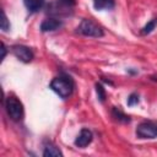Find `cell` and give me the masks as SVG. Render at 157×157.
<instances>
[{"mask_svg":"<svg viewBox=\"0 0 157 157\" xmlns=\"http://www.w3.org/2000/svg\"><path fill=\"white\" fill-rule=\"evenodd\" d=\"M50 88L61 98H67L74 91V81L67 75H60L52 80Z\"/></svg>","mask_w":157,"mask_h":157,"instance_id":"obj_1","label":"cell"},{"mask_svg":"<svg viewBox=\"0 0 157 157\" xmlns=\"http://www.w3.org/2000/svg\"><path fill=\"white\" fill-rule=\"evenodd\" d=\"M5 109H6L7 115L15 121H18V120H21L23 118V114H25L23 104L16 97L9 96L5 99Z\"/></svg>","mask_w":157,"mask_h":157,"instance_id":"obj_2","label":"cell"},{"mask_svg":"<svg viewBox=\"0 0 157 157\" xmlns=\"http://www.w3.org/2000/svg\"><path fill=\"white\" fill-rule=\"evenodd\" d=\"M77 32L83 36L94 37V38H101L104 36L102 27H99L96 22H93L92 20H88V18H85L81 21V23L77 27Z\"/></svg>","mask_w":157,"mask_h":157,"instance_id":"obj_3","label":"cell"},{"mask_svg":"<svg viewBox=\"0 0 157 157\" xmlns=\"http://www.w3.org/2000/svg\"><path fill=\"white\" fill-rule=\"evenodd\" d=\"M136 136L139 139H155L157 137V123L142 121L136 128Z\"/></svg>","mask_w":157,"mask_h":157,"instance_id":"obj_4","label":"cell"},{"mask_svg":"<svg viewBox=\"0 0 157 157\" xmlns=\"http://www.w3.org/2000/svg\"><path fill=\"white\" fill-rule=\"evenodd\" d=\"M11 52H12V54H13L18 60H21V61H23V63H29V61H32L33 58H34V54H33L32 49L28 48V47H26V45H22V44H16V45H13V47L11 48Z\"/></svg>","mask_w":157,"mask_h":157,"instance_id":"obj_5","label":"cell"},{"mask_svg":"<svg viewBox=\"0 0 157 157\" xmlns=\"http://www.w3.org/2000/svg\"><path fill=\"white\" fill-rule=\"evenodd\" d=\"M92 140H93L92 131L88 129H82L75 140V145L77 147H86L87 145H90L92 142Z\"/></svg>","mask_w":157,"mask_h":157,"instance_id":"obj_6","label":"cell"},{"mask_svg":"<svg viewBox=\"0 0 157 157\" xmlns=\"http://www.w3.org/2000/svg\"><path fill=\"white\" fill-rule=\"evenodd\" d=\"M63 26V22L58 18H47L40 23V31L42 32H53L59 29Z\"/></svg>","mask_w":157,"mask_h":157,"instance_id":"obj_7","label":"cell"},{"mask_svg":"<svg viewBox=\"0 0 157 157\" xmlns=\"http://www.w3.org/2000/svg\"><path fill=\"white\" fill-rule=\"evenodd\" d=\"M23 2L29 12H37L43 7L45 0H23Z\"/></svg>","mask_w":157,"mask_h":157,"instance_id":"obj_8","label":"cell"},{"mask_svg":"<svg viewBox=\"0 0 157 157\" xmlns=\"http://www.w3.org/2000/svg\"><path fill=\"white\" fill-rule=\"evenodd\" d=\"M112 117L117 120V121H119V123H130V117L129 115H126L123 110H120L119 108H117V107H113L112 108Z\"/></svg>","mask_w":157,"mask_h":157,"instance_id":"obj_9","label":"cell"},{"mask_svg":"<svg viewBox=\"0 0 157 157\" xmlns=\"http://www.w3.org/2000/svg\"><path fill=\"white\" fill-rule=\"evenodd\" d=\"M43 156L44 157H63V152L55 146V145H47L44 147V151H43Z\"/></svg>","mask_w":157,"mask_h":157,"instance_id":"obj_10","label":"cell"},{"mask_svg":"<svg viewBox=\"0 0 157 157\" xmlns=\"http://www.w3.org/2000/svg\"><path fill=\"white\" fill-rule=\"evenodd\" d=\"M115 5L114 0H93V6L96 10H110Z\"/></svg>","mask_w":157,"mask_h":157,"instance_id":"obj_11","label":"cell"},{"mask_svg":"<svg viewBox=\"0 0 157 157\" xmlns=\"http://www.w3.org/2000/svg\"><path fill=\"white\" fill-rule=\"evenodd\" d=\"M156 26H157V18L151 20L150 22H147V23L144 26V28L141 29V34H148V33H151V32L156 28Z\"/></svg>","mask_w":157,"mask_h":157,"instance_id":"obj_12","label":"cell"},{"mask_svg":"<svg viewBox=\"0 0 157 157\" xmlns=\"http://www.w3.org/2000/svg\"><path fill=\"white\" fill-rule=\"evenodd\" d=\"M96 93H97V98L101 103H103L105 101V90L101 83H96Z\"/></svg>","mask_w":157,"mask_h":157,"instance_id":"obj_13","label":"cell"},{"mask_svg":"<svg viewBox=\"0 0 157 157\" xmlns=\"http://www.w3.org/2000/svg\"><path fill=\"white\" fill-rule=\"evenodd\" d=\"M1 23H0V27H1V29L4 31V32H6V31H9L10 29V22H9V20H7V16H6V13H5V11H1Z\"/></svg>","mask_w":157,"mask_h":157,"instance_id":"obj_14","label":"cell"},{"mask_svg":"<svg viewBox=\"0 0 157 157\" xmlns=\"http://www.w3.org/2000/svg\"><path fill=\"white\" fill-rule=\"evenodd\" d=\"M139 102H140V98H139V94H137V93H131V94L128 97V101H126V103H128L129 107L136 105Z\"/></svg>","mask_w":157,"mask_h":157,"instance_id":"obj_15","label":"cell"},{"mask_svg":"<svg viewBox=\"0 0 157 157\" xmlns=\"http://www.w3.org/2000/svg\"><path fill=\"white\" fill-rule=\"evenodd\" d=\"M58 1L60 4H63L64 6L69 7V9H71V7H74L76 5V0H58Z\"/></svg>","mask_w":157,"mask_h":157,"instance_id":"obj_16","label":"cell"},{"mask_svg":"<svg viewBox=\"0 0 157 157\" xmlns=\"http://www.w3.org/2000/svg\"><path fill=\"white\" fill-rule=\"evenodd\" d=\"M6 52H7V50H6V47H5V44L2 43V44H1V53H2V54H1V60L5 59V56H6Z\"/></svg>","mask_w":157,"mask_h":157,"instance_id":"obj_17","label":"cell"}]
</instances>
